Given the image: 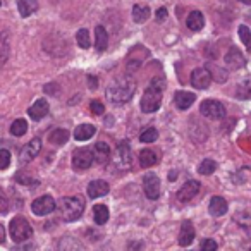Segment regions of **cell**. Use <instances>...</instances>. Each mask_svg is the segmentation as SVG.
<instances>
[{
    "mask_svg": "<svg viewBox=\"0 0 251 251\" xmlns=\"http://www.w3.org/2000/svg\"><path fill=\"white\" fill-rule=\"evenodd\" d=\"M136 91V81L131 76H119L107 88V98L112 103H126Z\"/></svg>",
    "mask_w": 251,
    "mask_h": 251,
    "instance_id": "obj_1",
    "label": "cell"
},
{
    "mask_svg": "<svg viewBox=\"0 0 251 251\" xmlns=\"http://www.w3.org/2000/svg\"><path fill=\"white\" fill-rule=\"evenodd\" d=\"M165 88V81L162 77H153L148 86V90L145 91L143 98H141V110L145 114H153L160 108L162 105V91Z\"/></svg>",
    "mask_w": 251,
    "mask_h": 251,
    "instance_id": "obj_2",
    "label": "cell"
},
{
    "mask_svg": "<svg viewBox=\"0 0 251 251\" xmlns=\"http://www.w3.org/2000/svg\"><path fill=\"white\" fill-rule=\"evenodd\" d=\"M59 210L64 220L73 222V220H77L81 217L84 210V201L81 196H66L59 201Z\"/></svg>",
    "mask_w": 251,
    "mask_h": 251,
    "instance_id": "obj_3",
    "label": "cell"
},
{
    "mask_svg": "<svg viewBox=\"0 0 251 251\" xmlns=\"http://www.w3.org/2000/svg\"><path fill=\"white\" fill-rule=\"evenodd\" d=\"M11 236L16 243H23V241H28L33 236V227L25 217H14L11 220Z\"/></svg>",
    "mask_w": 251,
    "mask_h": 251,
    "instance_id": "obj_4",
    "label": "cell"
},
{
    "mask_svg": "<svg viewBox=\"0 0 251 251\" xmlns=\"http://www.w3.org/2000/svg\"><path fill=\"white\" fill-rule=\"evenodd\" d=\"M200 112H201L203 117L210 119V121H220V119H224L227 114L226 105L219 100L201 101V105H200Z\"/></svg>",
    "mask_w": 251,
    "mask_h": 251,
    "instance_id": "obj_5",
    "label": "cell"
},
{
    "mask_svg": "<svg viewBox=\"0 0 251 251\" xmlns=\"http://www.w3.org/2000/svg\"><path fill=\"white\" fill-rule=\"evenodd\" d=\"M95 162L93 151L90 148H79V150H74L73 153V167L76 171H86L91 167V164Z\"/></svg>",
    "mask_w": 251,
    "mask_h": 251,
    "instance_id": "obj_6",
    "label": "cell"
},
{
    "mask_svg": "<svg viewBox=\"0 0 251 251\" xmlns=\"http://www.w3.org/2000/svg\"><path fill=\"white\" fill-rule=\"evenodd\" d=\"M131 148L127 141H122V143L117 145V150H115L114 155V162L119 169H129L131 167Z\"/></svg>",
    "mask_w": 251,
    "mask_h": 251,
    "instance_id": "obj_7",
    "label": "cell"
},
{
    "mask_svg": "<svg viewBox=\"0 0 251 251\" xmlns=\"http://www.w3.org/2000/svg\"><path fill=\"white\" fill-rule=\"evenodd\" d=\"M31 210H33V213L38 217L49 215V213H52L53 210H55V201H53V198L49 195L40 196V198H36L35 201H33Z\"/></svg>",
    "mask_w": 251,
    "mask_h": 251,
    "instance_id": "obj_8",
    "label": "cell"
},
{
    "mask_svg": "<svg viewBox=\"0 0 251 251\" xmlns=\"http://www.w3.org/2000/svg\"><path fill=\"white\" fill-rule=\"evenodd\" d=\"M143 189H145V195L147 198L150 200H158L160 196V179H158L157 174L150 172L143 177Z\"/></svg>",
    "mask_w": 251,
    "mask_h": 251,
    "instance_id": "obj_9",
    "label": "cell"
},
{
    "mask_svg": "<svg viewBox=\"0 0 251 251\" xmlns=\"http://www.w3.org/2000/svg\"><path fill=\"white\" fill-rule=\"evenodd\" d=\"M191 84L196 90H206L212 84V76L206 67H196L191 73Z\"/></svg>",
    "mask_w": 251,
    "mask_h": 251,
    "instance_id": "obj_10",
    "label": "cell"
},
{
    "mask_svg": "<svg viewBox=\"0 0 251 251\" xmlns=\"http://www.w3.org/2000/svg\"><path fill=\"white\" fill-rule=\"evenodd\" d=\"M224 60H226V66L234 71L243 69V67L246 66V59H244L243 52H241L237 47H230L229 52H227L226 57H224Z\"/></svg>",
    "mask_w": 251,
    "mask_h": 251,
    "instance_id": "obj_11",
    "label": "cell"
},
{
    "mask_svg": "<svg viewBox=\"0 0 251 251\" xmlns=\"http://www.w3.org/2000/svg\"><path fill=\"white\" fill-rule=\"evenodd\" d=\"M40 150H42V141H40V138H33V140L21 150V155H19L21 164H28V162L35 160V158L38 157Z\"/></svg>",
    "mask_w": 251,
    "mask_h": 251,
    "instance_id": "obj_12",
    "label": "cell"
},
{
    "mask_svg": "<svg viewBox=\"0 0 251 251\" xmlns=\"http://www.w3.org/2000/svg\"><path fill=\"white\" fill-rule=\"evenodd\" d=\"M198 191H200V181L191 179V181L184 182V186L177 191V200L181 203H188L198 195Z\"/></svg>",
    "mask_w": 251,
    "mask_h": 251,
    "instance_id": "obj_13",
    "label": "cell"
},
{
    "mask_svg": "<svg viewBox=\"0 0 251 251\" xmlns=\"http://www.w3.org/2000/svg\"><path fill=\"white\" fill-rule=\"evenodd\" d=\"M9 57H11V33L4 29L0 33V69L5 66Z\"/></svg>",
    "mask_w": 251,
    "mask_h": 251,
    "instance_id": "obj_14",
    "label": "cell"
},
{
    "mask_svg": "<svg viewBox=\"0 0 251 251\" xmlns=\"http://www.w3.org/2000/svg\"><path fill=\"white\" fill-rule=\"evenodd\" d=\"M50 112V107H49V101L45 100V98H40V100H36L35 103L29 107L28 114L29 117L33 119V121H42L43 117H47V114Z\"/></svg>",
    "mask_w": 251,
    "mask_h": 251,
    "instance_id": "obj_15",
    "label": "cell"
},
{
    "mask_svg": "<svg viewBox=\"0 0 251 251\" xmlns=\"http://www.w3.org/2000/svg\"><path fill=\"white\" fill-rule=\"evenodd\" d=\"M108 191H110V186H108L107 181H101V179L91 181L90 186H88V196L90 198H101V196L108 195Z\"/></svg>",
    "mask_w": 251,
    "mask_h": 251,
    "instance_id": "obj_16",
    "label": "cell"
},
{
    "mask_svg": "<svg viewBox=\"0 0 251 251\" xmlns=\"http://www.w3.org/2000/svg\"><path fill=\"white\" fill-rule=\"evenodd\" d=\"M234 222L243 227V229L251 230V205L237 208L236 213H234Z\"/></svg>",
    "mask_w": 251,
    "mask_h": 251,
    "instance_id": "obj_17",
    "label": "cell"
},
{
    "mask_svg": "<svg viewBox=\"0 0 251 251\" xmlns=\"http://www.w3.org/2000/svg\"><path fill=\"white\" fill-rule=\"evenodd\" d=\"M195 227L189 220H184L181 224V232H179V244L181 246H189L195 241Z\"/></svg>",
    "mask_w": 251,
    "mask_h": 251,
    "instance_id": "obj_18",
    "label": "cell"
},
{
    "mask_svg": "<svg viewBox=\"0 0 251 251\" xmlns=\"http://www.w3.org/2000/svg\"><path fill=\"white\" fill-rule=\"evenodd\" d=\"M227 208H229V205H227V201L222 198V196H213V198L210 200L208 212H210V215H212V217L226 215Z\"/></svg>",
    "mask_w": 251,
    "mask_h": 251,
    "instance_id": "obj_19",
    "label": "cell"
},
{
    "mask_svg": "<svg viewBox=\"0 0 251 251\" xmlns=\"http://www.w3.org/2000/svg\"><path fill=\"white\" fill-rule=\"evenodd\" d=\"M195 100H196V97L193 93H189V91H177V93L174 95L176 107H177L179 110H188V108L195 103Z\"/></svg>",
    "mask_w": 251,
    "mask_h": 251,
    "instance_id": "obj_20",
    "label": "cell"
},
{
    "mask_svg": "<svg viewBox=\"0 0 251 251\" xmlns=\"http://www.w3.org/2000/svg\"><path fill=\"white\" fill-rule=\"evenodd\" d=\"M93 157L97 164H100V165L107 164L108 158H110V148H108V145L103 143V141H98L93 148Z\"/></svg>",
    "mask_w": 251,
    "mask_h": 251,
    "instance_id": "obj_21",
    "label": "cell"
},
{
    "mask_svg": "<svg viewBox=\"0 0 251 251\" xmlns=\"http://www.w3.org/2000/svg\"><path fill=\"white\" fill-rule=\"evenodd\" d=\"M186 26H188L191 31H201L203 26H205V16L200 11L189 12L188 19H186Z\"/></svg>",
    "mask_w": 251,
    "mask_h": 251,
    "instance_id": "obj_22",
    "label": "cell"
},
{
    "mask_svg": "<svg viewBox=\"0 0 251 251\" xmlns=\"http://www.w3.org/2000/svg\"><path fill=\"white\" fill-rule=\"evenodd\" d=\"M108 47V33L103 26H97L95 28V49L98 52H103Z\"/></svg>",
    "mask_w": 251,
    "mask_h": 251,
    "instance_id": "obj_23",
    "label": "cell"
},
{
    "mask_svg": "<svg viewBox=\"0 0 251 251\" xmlns=\"http://www.w3.org/2000/svg\"><path fill=\"white\" fill-rule=\"evenodd\" d=\"M97 133V127L91 124H81L76 127V131H74V140L77 141H86L90 140L93 134Z\"/></svg>",
    "mask_w": 251,
    "mask_h": 251,
    "instance_id": "obj_24",
    "label": "cell"
},
{
    "mask_svg": "<svg viewBox=\"0 0 251 251\" xmlns=\"http://www.w3.org/2000/svg\"><path fill=\"white\" fill-rule=\"evenodd\" d=\"M18 9H19V14H21L23 18H28V16H31L33 12L38 11V0H19Z\"/></svg>",
    "mask_w": 251,
    "mask_h": 251,
    "instance_id": "obj_25",
    "label": "cell"
},
{
    "mask_svg": "<svg viewBox=\"0 0 251 251\" xmlns=\"http://www.w3.org/2000/svg\"><path fill=\"white\" fill-rule=\"evenodd\" d=\"M158 162V155H157V151H153V150H141L140 151V165L141 167H145V169H148V167H153L155 164Z\"/></svg>",
    "mask_w": 251,
    "mask_h": 251,
    "instance_id": "obj_26",
    "label": "cell"
},
{
    "mask_svg": "<svg viewBox=\"0 0 251 251\" xmlns=\"http://www.w3.org/2000/svg\"><path fill=\"white\" fill-rule=\"evenodd\" d=\"M67 140H69V131L67 129H53L52 133L49 134V141L52 145H57V147L66 145Z\"/></svg>",
    "mask_w": 251,
    "mask_h": 251,
    "instance_id": "obj_27",
    "label": "cell"
},
{
    "mask_svg": "<svg viewBox=\"0 0 251 251\" xmlns=\"http://www.w3.org/2000/svg\"><path fill=\"white\" fill-rule=\"evenodd\" d=\"M148 18H150V7H147V5H134L133 7V19L134 23H138V25H141V23H147Z\"/></svg>",
    "mask_w": 251,
    "mask_h": 251,
    "instance_id": "obj_28",
    "label": "cell"
},
{
    "mask_svg": "<svg viewBox=\"0 0 251 251\" xmlns=\"http://www.w3.org/2000/svg\"><path fill=\"white\" fill-rule=\"evenodd\" d=\"M93 219L98 226H103L108 220V208L105 205H95L93 208Z\"/></svg>",
    "mask_w": 251,
    "mask_h": 251,
    "instance_id": "obj_29",
    "label": "cell"
},
{
    "mask_svg": "<svg viewBox=\"0 0 251 251\" xmlns=\"http://www.w3.org/2000/svg\"><path fill=\"white\" fill-rule=\"evenodd\" d=\"M237 35H239V40L244 43L248 52H251V29L248 28L246 25H241L239 28H237Z\"/></svg>",
    "mask_w": 251,
    "mask_h": 251,
    "instance_id": "obj_30",
    "label": "cell"
},
{
    "mask_svg": "<svg viewBox=\"0 0 251 251\" xmlns=\"http://www.w3.org/2000/svg\"><path fill=\"white\" fill-rule=\"evenodd\" d=\"M215 171H217V162L212 160V158H205L198 167V172L201 176H212Z\"/></svg>",
    "mask_w": 251,
    "mask_h": 251,
    "instance_id": "obj_31",
    "label": "cell"
},
{
    "mask_svg": "<svg viewBox=\"0 0 251 251\" xmlns=\"http://www.w3.org/2000/svg\"><path fill=\"white\" fill-rule=\"evenodd\" d=\"M206 69L210 71V76H212V79L219 81V83H224V81L227 79V73L222 69V67H217L215 64H208V66H206Z\"/></svg>",
    "mask_w": 251,
    "mask_h": 251,
    "instance_id": "obj_32",
    "label": "cell"
},
{
    "mask_svg": "<svg viewBox=\"0 0 251 251\" xmlns=\"http://www.w3.org/2000/svg\"><path fill=\"white\" fill-rule=\"evenodd\" d=\"M26 131H28V122H26L25 119H16V121L12 122L11 133L14 134V136H23V134H26Z\"/></svg>",
    "mask_w": 251,
    "mask_h": 251,
    "instance_id": "obj_33",
    "label": "cell"
},
{
    "mask_svg": "<svg viewBox=\"0 0 251 251\" xmlns=\"http://www.w3.org/2000/svg\"><path fill=\"white\" fill-rule=\"evenodd\" d=\"M236 95L239 100H250L251 98V81H243V83L237 86Z\"/></svg>",
    "mask_w": 251,
    "mask_h": 251,
    "instance_id": "obj_34",
    "label": "cell"
},
{
    "mask_svg": "<svg viewBox=\"0 0 251 251\" xmlns=\"http://www.w3.org/2000/svg\"><path fill=\"white\" fill-rule=\"evenodd\" d=\"M76 40H77V45L81 47V49H90V45H91V40H90V31L88 29H79L77 31V35H76Z\"/></svg>",
    "mask_w": 251,
    "mask_h": 251,
    "instance_id": "obj_35",
    "label": "cell"
},
{
    "mask_svg": "<svg viewBox=\"0 0 251 251\" xmlns=\"http://www.w3.org/2000/svg\"><path fill=\"white\" fill-rule=\"evenodd\" d=\"M140 140L143 141V143H153V141L158 140V131L155 129V127H148V129H145L143 133L140 134Z\"/></svg>",
    "mask_w": 251,
    "mask_h": 251,
    "instance_id": "obj_36",
    "label": "cell"
},
{
    "mask_svg": "<svg viewBox=\"0 0 251 251\" xmlns=\"http://www.w3.org/2000/svg\"><path fill=\"white\" fill-rule=\"evenodd\" d=\"M11 164V153L9 150H0V171H5Z\"/></svg>",
    "mask_w": 251,
    "mask_h": 251,
    "instance_id": "obj_37",
    "label": "cell"
},
{
    "mask_svg": "<svg viewBox=\"0 0 251 251\" xmlns=\"http://www.w3.org/2000/svg\"><path fill=\"white\" fill-rule=\"evenodd\" d=\"M217 248H219L217 241H213V239H203L201 241V246H200V250H201V251H217Z\"/></svg>",
    "mask_w": 251,
    "mask_h": 251,
    "instance_id": "obj_38",
    "label": "cell"
},
{
    "mask_svg": "<svg viewBox=\"0 0 251 251\" xmlns=\"http://www.w3.org/2000/svg\"><path fill=\"white\" fill-rule=\"evenodd\" d=\"M90 110H91V114H93V115H101L105 112V107L100 103V101L95 100V101H91V103H90Z\"/></svg>",
    "mask_w": 251,
    "mask_h": 251,
    "instance_id": "obj_39",
    "label": "cell"
},
{
    "mask_svg": "<svg viewBox=\"0 0 251 251\" xmlns=\"http://www.w3.org/2000/svg\"><path fill=\"white\" fill-rule=\"evenodd\" d=\"M9 210V201L2 193H0V213H7Z\"/></svg>",
    "mask_w": 251,
    "mask_h": 251,
    "instance_id": "obj_40",
    "label": "cell"
},
{
    "mask_svg": "<svg viewBox=\"0 0 251 251\" xmlns=\"http://www.w3.org/2000/svg\"><path fill=\"white\" fill-rule=\"evenodd\" d=\"M165 19H167V9L165 7H160L157 11V21L158 23H162V21H165Z\"/></svg>",
    "mask_w": 251,
    "mask_h": 251,
    "instance_id": "obj_41",
    "label": "cell"
},
{
    "mask_svg": "<svg viewBox=\"0 0 251 251\" xmlns=\"http://www.w3.org/2000/svg\"><path fill=\"white\" fill-rule=\"evenodd\" d=\"M88 83H90L88 86H90L91 90H95V88L98 86V79H97V77H93V76H88Z\"/></svg>",
    "mask_w": 251,
    "mask_h": 251,
    "instance_id": "obj_42",
    "label": "cell"
},
{
    "mask_svg": "<svg viewBox=\"0 0 251 251\" xmlns=\"http://www.w3.org/2000/svg\"><path fill=\"white\" fill-rule=\"evenodd\" d=\"M5 241V229H4V226L0 224V243H4Z\"/></svg>",
    "mask_w": 251,
    "mask_h": 251,
    "instance_id": "obj_43",
    "label": "cell"
},
{
    "mask_svg": "<svg viewBox=\"0 0 251 251\" xmlns=\"http://www.w3.org/2000/svg\"><path fill=\"white\" fill-rule=\"evenodd\" d=\"M239 2H243V4H246V5H251V0H239Z\"/></svg>",
    "mask_w": 251,
    "mask_h": 251,
    "instance_id": "obj_44",
    "label": "cell"
},
{
    "mask_svg": "<svg viewBox=\"0 0 251 251\" xmlns=\"http://www.w3.org/2000/svg\"><path fill=\"white\" fill-rule=\"evenodd\" d=\"M174 177H176V172H171V176H169V179H171V181H174Z\"/></svg>",
    "mask_w": 251,
    "mask_h": 251,
    "instance_id": "obj_45",
    "label": "cell"
},
{
    "mask_svg": "<svg viewBox=\"0 0 251 251\" xmlns=\"http://www.w3.org/2000/svg\"><path fill=\"white\" fill-rule=\"evenodd\" d=\"M0 5H2V2H0Z\"/></svg>",
    "mask_w": 251,
    "mask_h": 251,
    "instance_id": "obj_46",
    "label": "cell"
},
{
    "mask_svg": "<svg viewBox=\"0 0 251 251\" xmlns=\"http://www.w3.org/2000/svg\"><path fill=\"white\" fill-rule=\"evenodd\" d=\"M250 251H251V248H250Z\"/></svg>",
    "mask_w": 251,
    "mask_h": 251,
    "instance_id": "obj_47",
    "label": "cell"
}]
</instances>
